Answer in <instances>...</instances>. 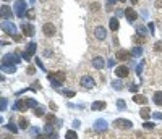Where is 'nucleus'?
Here are the masks:
<instances>
[{"label": "nucleus", "instance_id": "nucleus-33", "mask_svg": "<svg viewBox=\"0 0 162 139\" xmlns=\"http://www.w3.org/2000/svg\"><path fill=\"white\" fill-rule=\"evenodd\" d=\"M63 96H66V97H75L76 94H75L73 91H70V89H65V91H63Z\"/></svg>", "mask_w": 162, "mask_h": 139}, {"label": "nucleus", "instance_id": "nucleus-11", "mask_svg": "<svg viewBox=\"0 0 162 139\" xmlns=\"http://www.w3.org/2000/svg\"><path fill=\"white\" fill-rule=\"evenodd\" d=\"M125 18L128 19L130 23H133V21H136V18H138V13L133 8H126L125 10Z\"/></svg>", "mask_w": 162, "mask_h": 139}, {"label": "nucleus", "instance_id": "nucleus-38", "mask_svg": "<svg viewBox=\"0 0 162 139\" xmlns=\"http://www.w3.org/2000/svg\"><path fill=\"white\" fill-rule=\"evenodd\" d=\"M0 110H7V99L2 97V107H0Z\"/></svg>", "mask_w": 162, "mask_h": 139}, {"label": "nucleus", "instance_id": "nucleus-8", "mask_svg": "<svg viewBox=\"0 0 162 139\" xmlns=\"http://www.w3.org/2000/svg\"><path fill=\"white\" fill-rule=\"evenodd\" d=\"M94 36H96V39H99V41H104V39L107 37V31H105L104 26H97L96 29H94Z\"/></svg>", "mask_w": 162, "mask_h": 139}, {"label": "nucleus", "instance_id": "nucleus-21", "mask_svg": "<svg viewBox=\"0 0 162 139\" xmlns=\"http://www.w3.org/2000/svg\"><path fill=\"white\" fill-rule=\"evenodd\" d=\"M18 126H19L21 129H26V128H29V121H28L25 117H21V118L18 120Z\"/></svg>", "mask_w": 162, "mask_h": 139}, {"label": "nucleus", "instance_id": "nucleus-23", "mask_svg": "<svg viewBox=\"0 0 162 139\" xmlns=\"http://www.w3.org/2000/svg\"><path fill=\"white\" fill-rule=\"evenodd\" d=\"M152 100H154V104H156V105H162V92H161V91H157V92L154 94Z\"/></svg>", "mask_w": 162, "mask_h": 139}, {"label": "nucleus", "instance_id": "nucleus-54", "mask_svg": "<svg viewBox=\"0 0 162 139\" xmlns=\"http://www.w3.org/2000/svg\"><path fill=\"white\" fill-rule=\"evenodd\" d=\"M118 2H122V3H123V2H125V0H118Z\"/></svg>", "mask_w": 162, "mask_h": 139}, {"label": "nucleus", "instance_id": "nucleus-47", "mask_svg": "<svg viewBox=\"0 0 162 139\" xmlns=\"http://www.w3.org/2000/svg\"><path fill=\"white\" fill-rule=\"evenodd\" d=\"M36 63H37V66H39V68H42V70H44V65H42V62L39 60V58H37V60H36Z\"/></svg>", "mask_w": 162, "mask_h": 139}, {"label": "nucleus", "instance_id": "nucleus-24", "mask_svg": "<svg viewBox=\"0 0 162 139\" xmlns=\"http://www.w3.org/2000/svg\"><path fill=\"white\" fill-rule=\"evenodd\" d=\"M65 139H78V134L75 133V129H70L65 133Z\"/></svg>", "mask_w": 162, "mask_h": 139}, {"label": "nucleus", "instance_id": "nucleus-52", "mask_svg": "<svg viewBox=\"0 0 162 139\" xmlns=\"http://www.w3.org/2000/svg\"><path fill=\"white\" fill-rule=\"evenodd\" d=\"M109 2V5H112V3H115V0H107Z\"/></svg>", "mask_w": 162, "mask_h": 139}, {"label": "nucleus", "instance_id": "nucleus-1", "mask_svg": "<svg viewBox=\"0 0 162 139\" xmlns=\"http://www.w3.org/2000/svg\"><path fill=\"white\" fill-rule=\"evenodd\" d=\"M50 79V84L54 87H60L62 83H65V73L63 71H57V73H49L47 74Z\"/></svg>", "mask_w": 162, "mask_h": 139}, {"label": "nucleus", "instance_id": "nucleus-41", "mask_svg": "<svg viewBox=\"0 0 162 139\" xmlns=\"http://www.w3.org/2000/svg\"><path fill=\"white\" fill-rule=\"evenodd\" d=\"M37 133H39V128H31V136L37 138Z\"/></svg>", "mask_w": 162, "mask_h": 139}, {"label": "nucleus", "instance_id": "nucleus-19", "mask_svg": "<svg viewBox=\"0 0 162 139\" xmlns=\"http://www.w3.org/2000/svg\"><path fill=\"white\" fill-rule=\"evenodd\" d=\"M109 26H110V31H117L118 28H120V23H118V19H117V18H110Z\"/></svg>", "mask_w": 162, "mask_h": 139}, {"label": "nucleus", "instance_id": "nucleus-51", "mask_svg": "<svg viewBox=\"0 0 162 139\" xmlns=\"http://www.w3.org/2000/svg\"><path fill=\"white\" fill-rule=\"evenodd\" d=\"M148 28L151 29V33H152V29H154V23H149V25H148Z\"/></svg>", "mask_w": 162, "mask_h": 139}, {"label": "nucleus", "instance_id": "nucleus-28", "mask_svg": "<svg viewBox=\"0 0 162 139\" xmlns=\"http://www.w3.org/2000/svg\"><path fill=\"white\" fill-rule=\"evenodd\" d=\"M34 115H36V117H42V115H44V107L37 105L36 110H34Z\"/></svg>", "mask_w": 162, "mask_h": 139}, {"label": "nucleus", "instance_id": "nucleus-45", "mask_svg": "<svg viewBox=\"0 0 162 139\" xmlns=\"http://www.w3.org/2000/svg\"><path fill=\"white\" fill-rule=\"evenodd\" d=\"M133 41H135V42H143V39H141L140 36H135V37H133Z\"/></svg>", "mask_w": 162, "mask_h": 139}, {"label": "nucleus", "instance_id": "nucleus-25", "mask_svg": "<svg viewBox=\"0 0 162 139\" xmlns=\"http://www.w3.org/2000/svg\"><path fill=\"white\" fill-rule=\"evenodd\" d=\"M131 55H133V57H141V55H143V49H141V47H135V49H131Z\"/></svg>", "mask_w": 162, "mask_h": 139}, {"label": "nucleus", "instance_id": "nucleus-30", "mask_svg": "<svg viewBox=\"0 0 162 139\" xmlns=\"http://www.w3.org/2000/svg\"><path fill=\"white\" fill-rule=\"evenodd\" d=\"M154 50H156V52H162V41H157L154 44Z\"/></svg>", "mask_w": 162, "mask_h": 139}, {"label": "nucleus", "instance_id": "nucleus-10", "mask_svg": "<svg viewBox=\"0 0 162 139\" xmlns=\"http://www.w3.org/2000/svg\"><path fill=\"white\" fill-rule=\"evenodd\" d=\"M130 74V70L126 66H117L115 68V76L117 78H126Z\"/></svg>", "mask_w": 162, "mask_h": 139}, {"label": "nucleus", "instance_id": "nucleus-34", "mask_svg": "<svg viewBox=\"0 0 162 139\" xmlns=\"http://www.w3.org/2000/svg\"><path fill=\"white\" fill-rule=\"evenodd\" d=\"M117 107H118L120 110H125V107H126L125 100H117Z\"/></svg>", "mask_w": 162, "mask_h": 139}, {"label": "nucleus", "instance_id": "nucleus-43", "mask_svg": "<svg viewBox=\"0 0 162 139\" xmlns=\"http://www.w3.org/2000/svg\"><path fill=\"white\" fill-rule=\"evenodd\" d=\"M130 91H131V92H136V91H138V86H136V84H130Z\"/></svg>", "mask_w": 162, "mask_h": 139}, {"label": "nucleus", "instance_id": "nucleus-50", "mask_svg": "<svg viewBox=\"0 0 162 139\" xmlns=\"http://www.w3.org/2000/svg\"><path fill=\"white\" fill-rule=\"evenodd\" d=\"M49 107H50L52 110H57V105H55V104H52V102H50V105H49Z\"/></svg>", "mask_w": 162, "mask_h": 139}, {"label": "nucleus", "instance_id": "nucleus-31", "mask_svg": "<svg viewBox=\"0 0 162 139\" xmlns=\"http://www.w3.org/2000/svg\"><path fill=\"white\" fill-rule=\"evenodd\" d=\"M26 16L29 18V19H34V16H36V11H34L33 8H31V10H28V11H26Z\"/></svg>", "mask_w": 162, "mask_h": 139}, {"label": "nucleus", "instance_id": "nucleus-53", "mask_svg": "<svg viewBox=\"0 0 162 139\" xmlns=\"http://www.w3.org/2000/svg\"><path fill=\"white\" fill-rule=\"evenodd\" d=\"M130 2H131L133 5H136V3H138V0H130Z\"/></svg>", "mask_w": 162, "mask_h": 139}, {"label": "nucleus", "instance_id": "nucleus-12", "mask_svg": "<svg viewBox=\"0 0 162 139\" xmlns=\"http://www.w3.org/2000/svg\"><path fill=\"white\" fill-rule=\"evenodd\" d=\"M2 18H5V21H8V18H13V11L8 5H2Z\"/></svg>", "mask_w": 162, "mask_h": 139}, {"label": "nucleus", "instance_id": "nucleus-3", "mask_svg": "<svg viewBox=\"0 0 162 139\" xmlns=\"http://www.w3.org/2000/svg\"><path fill=\"white\" fill-rule=\"evenodd\" d=\"M19 60L21 58L16 57V54H7L2 58V65H16V63H19Z\"/></svg>", "mask_w": 162, "mask_h": 139}, {"label": "nucleus", "instance_id": "nucleus-48", "mask_svg": "<svg viewBox=\"0 0 162 139\" xmlns=\"http://www.w3.org/2000/svg\"><path fill=\"white\" fill-rule=\"evenodd\" d=\"M37 139H49V134H47V136H46V134H39Z\"/></svg>", "mask_w": 162, "mask_h": 139}, {"label": "nucleus", "instance_id": "nucleus-5", "mask_svg": "<svg viewBox=\"0 0 162 139\" xmlns=\"http://www.w3.org/2000/svg\"><path fill=\"white\" fill-rule=\"evenodd\" d=\"M2 29H3L5 34H10V36H15V33H16V26H15L11 21H3L2 23Z\"/></svg>", "mask_w": 162, "mask_h": 139}, {"label": "nucleus", "instance_id": "nucleus-4", "mask_svg": "<svg viewBox=\"0 0 162 139\" xmlns=\"http://www.w3.org/2000/svg\"><path fill=\"white\" fill-rule=\"evenodd\" d=\"M25 10H26V2L25 0H18V2L15 3V15H16L18 18H23L26 15Z\"/></svg>", "mask_w": 162, "mask_h": 139}, {"label": "nucleus", "instance_id": "nucleus-35", "mask_svg": "<svg viewBox=\"0 0 162 139\" xmlns=\"http://www.w3.org/2000/svg\"><path fill=\"white\" fill-rule=\"evenodd\" d=\"M143 128H146V129H152V128H154V123L146 121V123H143Z\"/></svg>", "mask_w": 162, "mask_h": 139}, {"label": "nucleus", "instance_id": "nucleus-36", "mask_svg": "<svg viewBox=\"0 0 162 139\" xmlns=\"http://www.w3.org/2000/svg\"><path fill=\"white\" fill-rule=\"evenodd\" d=\"M46 120H47V123H54V121H57V120H55V117H54V115H47V117H46Z\"/></svg>", "mask_w": 162, "mask_h": 139}, {"label": "nucleus", "instance_id": "nucleus-40", "mask_svg": "<svg viewBox=\"0 0 162 139\" xmlns=\"http://www.w3.org/2000/svg\"><path fill=\"white\" fill-rule=\"evenodd\" d=\"M152 117H154V120H162V113L161 112H156Z\"/></svg>", "mask_w": 162, "mask_h": 139}, {"label": "nucleus", "instance_id": "nucleus-14", "mask_svg": "<svg viewBox=\"0 0 162 139\" xmlns=\"http://www.w3.org/2000/svg\"><path fill=\"white\" fill-rule=\"evenodd\" d=\"M115 57H117V60H122V62H125V60H128V58L131 57V52H128V50H118Z\"/></svg>", "mask_w": 162, "mask_h": 139}, {"label": "nucleus", "instance_id": "nucleus-44", "mask_svg": "<svg viewBox=\"0 0 162 139\" xmlns=\"http://www.w3.org/2000/svg\"><path fill=\"white\" fill-rule=\"evenodd\" d=\"M80 125H81V123L78 121V120H75V121H73V128H80Z\"/></svg>", "mask_w": 162, "mask_h": 139}, {"label": "nucleus", "instance_id": "nucleus-32", "mask_svg": "<svg viewBox=\"0 0 162 139\" xmlns=\"http://www.w3.org/2000/svg\"><path fill=\"white\" fill-rule=\"evenodd\" d=\"M26 104H28V107H34V109L37 107V102L34 100V99H28V100H26Z\"/></svg>", "mask_w": 162, "mask_h": 139}, {"label": "nucleus", "instance_id": "nucleus-42", "mask_svg": "<svg viewBox=\"0 0 162 139\" xmlns=\"http://www.w3.org/2000/svg\"><path fill=\"white\" fill-rule=\"evenodd\" d=\"M49 139H58V134L52 131V133H49Z\"/></svg>", "mask_w": 162, "mask_h": 139}, {"label": "nucleus", "instance_id": "nucleus-6", "mask_svg": "<svg viewBox=\"0 0 162 139\" xmlns=\"http://www.w3.org/2000/svg\"><path fill=\"white\" fill-rule=\"evenodd\" d=\"M36 49H37L36 42H31V44H28V47H26L25 54H23V57H25L26 60H31V57H33V55L36 54Z\"/></svg>", "mask_w": 162, "mask_h": 139}, {"label": "nucleus", "instance_id": "nucleus-9", "mask_svg": "<svg viewBox=\"0 0 162 139\" xmlns=\"http://www.w3.org/2000/svg\"><path fill=\"white\" fill-rule=\"evenodd\" d=\"M42 33H44V36H47V37H50V36L55 34V26L52 23H46V25L42 26Z\"/></svg>", "mask_w": 162, "mask_h": 139}, {"label": "nucleus", "instance_id": "nucleus-46", "mask_svg": "<svg viewBox=\"0 0 162 139\" xmlns=\"http://www.w3.org/2000/svg\"><path fill=\"white\" fill-rule=\"evenodd\" d=\"M34 71H36V70H34L33 66H29V68H28V74H34Z\"/></svg>", "mask_w": 162, "mask_h": 139}, {"label": "nucleus", "instance_id": "nucleus-49", "mask_svg": "<svg viewBox=\"0 0 162 139\" xmlns=\"http://www.w3.org/2000/svg\"><path fill=\"white\" fill-rule=\"evenodd\" d=\"M93 10H94V11L99 10V3H93Z\"/></svg>", "mask_w": 162, "mask_h": 139}, {"label": "nucleus", "instance_id": "nucleus-16", "mask_svg": "<svg viewBox=\"0 0 162 139\" xmlns=\"http://www.w3.org/2000/svg\"><path fill=\"white\" fill-rule=\"evenodd\" d=\"M21 29H23V34L28 36V37H33L34 36V28L31 25H21Z\"/></svg>", "mask_w": 162, "mask_h": 139}, {"label": "nucleus", "instance_id": "nucleus-29", "mask_svg": "<svg viewBox=\"0 0 162 139\" xmlns=\"http://www.w3.org/2000/svg\"><path fill=\"white\" fill-rule=\"evenodd\" d=\"M112 87H113V89H117V91H120V89H123V84H122L120 81H117V79H115V81L112 83Z\"/></svg>", "mask_w": 162, "mask_h": 139}, {"label": "nucleus", "instance_id": "nucleus-7", "mask_svg": "<svg viewBox=\"0 0 162 139\" xmlns=\"http://www.w3.org/2000/svg\"><path fill=\"white\" fill-rule=\"evenodd\" d=\"M80 83H81V86L84 87V89H93V87H94V79L91 78L89 74H84V76L81 78Z\"/></svg>", "mask_w": 162, "mask_h": 139}, {"label": "nucleus", "instance_id": "nucleus-2", "mask_svg": "<svg viewBox=\"0 0 162 139\" xmlns=\"http://www.w3.org/2000/svg\"><path fill=\"white\" fill-rule=\"evenodd\" d=\"M113 126L118 129H130L133 126V123L130 120H126V118H117V120L113 121Z\"/></svg>", "mask_w": 162, "mask_h": 139}, {"label": "nucleus", "instance_id": "nucleus-13", "mask_svg": "<svg viewBox=\"0 0 162 139\" xmlns=\"http://www.w3.org/2000/svg\"><path fill=\"white\" fill-rule=\"evenodd\" d=\"M91 63H93V66H94L96 70H102V68L105 66V62H104V58H102V57L93 58V62H91Z\"/></svg>", "mask_w": 162, "mask_h": 139}, {"label": "nucleus", "instance_id": "nucleus-56", "mask_svg": "<svg viewBox=\"0 0 162 139\" xmlns=\"http://www.w3.org/2000/svg\"><path fill=\"white\" fill-rule=\"evenodd\" d=\"M29 2H31V3H33V2H34V0H29Z\"/></svg>", "mask_w": 162, "mask_h": 139}, {"label": "nucleus", "instance_id": "nucleus-15", "mask_svg": "<svg viewBox=\"0 0 162 139\" xmlns=\"http://www.w3.org/2000/svg\"><path fill=\"white\" fill-rule=\"evenodd\" d=\"M94 129L96 131H105L107 129V121L105 120H96L94 121Z\"/></svg>", "mask_w": 162, "mask_h": 139}, {"label": "nucleus", "instance_id": "nucleus-55", "mask_svg": "<svg viewBox=\"0 0 162 139\" xmlns=\"http://www.w3.org/2000/svg\"><path fill=\"white\" fill-rule=\"evenodd\" d=\"M3 139H11V138H3Z\"/></svg>", "mask_w": 162, "mask_h": 139}, {"label": "nucleus", "instance_id": "nucleus-26", "mask_svg": "<svg viewBox=\"0 0 162 139\" xmlns=\"http://www.w3.org/2000/svg\"><path fill=\"white\" fill-rule=\"evenodd\" d=\"M5 128L7 129H8V131H11V133H16V131H18V128H19V126H16V125H15V123H8V125H5Z\"/></svg>", "mask_w": 162, "mask_h": 139}, {"label": "nucleus", "instance_id": "nucleus-27", "mask_svg": "<svg viewBox=\"0 0 162 139\" xmlns=\"http://www.w3.org/2000/svg\"><path fill=\"white\" fill-rule=\"evenodd\" d=\"M140 115H141V118H143V120H148L149 115H151V112H149V109H141Z\"/></svg>", "mask_w": 162, "mask_h": 139}, {"label": "nucleus", "instance_id": "nucleus-37", "mask_svg": "<svg viewBox=\"0 0 162 139\" xmlns=\"http://www.w3.org/2000/svg\"><path fill=\"white\" fill-rule=\"evenodd\" d=\"M52 129H54V125H52V123H47V125H46V131H47V133H52Z\"/></svg>", "mask_w": 162, "mask_h": 139}, {"label": "nucleus", "instance_id": "nucleus-20", "mask_svg": "<svg viewBox=\"0 0 162 139\" xmlns=\"http://www.w3.org/2000/svg\"><path fill=\"white\" fill-rule=\"evenodd\" d=\"M133 102H136V104L144 105L146 102H148V99H146L144 96H140V94H136V96H133Z\"/></svg>", "mask_w": 162, "mask_h": 139}, {"label": "nucleus", "instance_id": "nucleus-17", "mask_svg": "<svg viewBox=\"0 0 162 139\" xmlns=\"http://www.w3.org/2000/svg\"><path fill=\"white\" fill-rule=\"evenodd\" d=\"M91 109L96 110V112H99V110H104V109H105V102H102V100H96V102H93Z\"/></svg>", "mask_w": 162, "mask_h": 139}, {"label": "nucleus", "instance_id": "nucleus-22", "mask_svg": "<svg viewBox=\"0 0 162 139\" xmlns=\"http://www.w3.org/2000/svg\"><path fill=\"white\" fill-rule=\"evenodd\" d=\"M2 71L3 73H15V71H16V66L15 65H2Z\"/></svg>", "mask_w": 162, "mask_h": 139}, {"label": "nucleus", "instance_id": "nucleus-39", "mask_svg": "<svg viewBox=\"0 0 162 139\" xmlns=\"http://www.w3.org/2000/svg\"><path fill=\"white\" fill-rule=\"evenodd\" d=\"M141 70H143V63H140V65L136 66V74L138 76H141Z\"/></svg>", "mask_w": 162, "mask_h": 139}, {"label": "nucleus", "instance_id": "nucleus-57", "mask_svg": "<svg viewBox=\"0 0 162 139\" xmlns=\"http://www.w3.org/2000/svg\"><path fill=\"white\" fill-rule=\"evenodd\" d=\"M5 2H8V0H5Z\"/></svg>", "mask_w": 162, "mask_h": 139}, {"label": "nucleus", "instance_id": "nucleus-18", "mask_svg": "<svg viewBox=\"0 0 162 139\" xmlns=\"http://www.w3.org/2000/svg\"><path fill=\"white\" fill-rule=\"evenodd\" d=\"M15 109L19 110V112H25V110L28 109V104L26 100H16V104H15Z\"/></svg>", "mask_w": 162, "mask_h": 139}]
</instances>
